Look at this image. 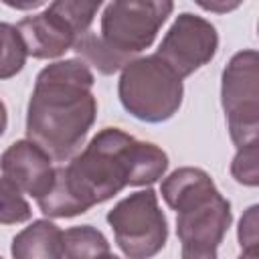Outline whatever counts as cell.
<instances>
[{"label": "cell", "mask_w": 259, "mask_h": 259, "mask_svg": "<svg viewBox=\"0 0 259 259\" xmlns=\"http://www.w3.org/2000/svg\"><path fill=\"white\" fill-rule=\"evenodd\" d=\"M16 30L20 32L26 53L34 59H57L69 51L77 38L71 26L49 10L22 18Z\"/></svg>", "instance_id": "30bf717a"}, {"label": "cell", "mask_w": 259, "mask_h": 259, "mask_svg": "<svg viewBox=\"0 0 259 259\" xmlns=\"http://www.w3.org/2000/svg\"><path fill=\"white\" fill-rule=\"evenodd\" d=\"M217 28L196 14L182 12L162 38L156 55L180 79H184L202 65H206L217 55Z\"/></svg>", "instance_id": "ba28073f"}, {"label": "cell", "mask_w": 259, "mask_h": 259, "mask_svg": "<svg viewBox=\"0 0 259 259\" xmlns=\"http://www.w3.org/2000/svg\"><path fill=\"white\" fill-rule=\"evenodd\" d=\"M16 259H59L63 257V231L51 221H34L12 239Z\"/></svg>", "instance_id": "8fae6325"}, {"label": "cell", "mask_w": 259, "mask_h": 259, "mask_svg": "<svg viewBox=\"0 0 259 259\" xmlns=\"http://www.w3.org/2000/svg\"><path fill=\"white\" fill-rule=\"evenodd\" d=\"M119 101L127 113L148 123L170 119L182 103V79L158 57L132 59L121 67Z\"/></svg>", "instance_id": "277c9868"}, {"label": "cell", "mask_w": 259, "mask_h": 259, "mask_svg": "<svg viewBox=\"0 0 259 259\" xmlns=\"http://www.w3.org/2000/svg\"><path fill=\"white\" fill-rule=\"evenodd\" d=\"M172 8V0H111L101 16L99 40L125 65L154 42Z\"/></svg>", "instance_id": "5b68a950"}, {"label": "cell", "mask_w": 259, "mask_h": 259, "mask_svg": "<svg viewBox=\"0 0 259 259\" xmlns=\"http://www.w3.org/2000/svg\"><path fill=\"white\" fill-rule=\"evenodd\" d=\"M26 57L28 53L16 26L0 22V79H10L20 73Z\"/></svg>", "instance_id": "5bb4252c"}, {"label": "cell", "mask_w": 259, "mask_h": 259, "mask_svg": "<svg viewBox=\"0 0 259 259\" xmlns=\"http://www.w3.org/2000/svg\"><path fill=\"white\" fill-rule=\"evenodd\" d=\"M223 109L229 123V136L237 148L257 142L259 136V87L257 53L253 49L233 55L223 71L221 83Z\"/></svg>", "instance_id": "52a82bcc"}, {"label": "cell", "mask_w": 259, "mask_h": 259, "mask_svg": "<svg viewBox=\"0 0 259 259\" xmlns=\"http://www.w3.org/2000/svg\"><path fill=\"white\" fill-rule=\"evenodd\" d=\"M111 249L101 231L91 225L71 227L63 231V257H109Z\"/></svg>", "instance_id": "7c38bea8"}, {"label": "cell", "mask_w": 259, "mask_h": 259, "mask_svg": "<svg viewBox=\"0 0 259 259\" xmlns=\"http://www.w3.org/2000/svg\"><path fill=\"white\" fill-rule=\"evenodd\" d=\"M6 125H8V113H6V105L0 101V136L4 134Z\"/></svg>", "instance_id": "ffe728a7"}, {"label": "cell", "mask_w": 259, "mask_h": 259, "mask_svg": "<svg viewBox=\"0 0 259 259\" xmlns=\"http://www.w3.org/2000/svg\"><path fill=\"white\" fill-rule=\"evenodd\" d=\"M166 170L168 156L162 148L117 127H103L67 166L55 168L51 188L36 202L51 219H71L109 200L125 186L156 182Z\"/></svg>", "instance_id": "6da1fadb"}, {"label": "cell", "mask_w": 259, "mask_h": 259, "mask_svg": "<svg viewBox=\"0 0 259 259\" xmlns=\"http://www.w3.org/2000/svg\"><path fill=\"white\" fill-rule=\"evenodd\" d=\"M101 4L103 0H53L47 10L59 16L77 36H81L89 30Z\"/></svg>", "instance_id": "4fadbf2b"}, {"label": "cell", "mask_w": 259, "mask_h": 259, "mask_svg": "<svg viewBox=\"0 0 259 259\" xmlns=\"http://www.w3.org/2000/svg\"><path fill=\"white\" fill-rule=\"evenodd\" d=\"M202 10L206 12H214V14H227V12H233L237 10L243 0H194Z\"/></svg>", "instance_id": "ac0fdd59"}, {"label": "cell", "mask_w": 259, "mask_h": 259, "mask_svg": "<svg viewBox=\"0 0 259 259\" xmlns=\"http://www.w3.org/2000/svg\"><path fill=\"white\" fill-rule=\"evenodd\" d=\"M257 210L259 206L253 204L241 219L239 223V245L243 255L247 257H257L259 255V245H257Z\"/></svg>", "instance_id": "e0dca14e"}, {"label": "cell", "mask_w": 259, "mask_h": 259, "mask_svg": "<svg viewBox=\"0 0 259 259\" xmlns=\"http://www.w3.org/2000/svg\"><path fill=\"white\" fill-rule=\"evenodd\" d=\"M107 223L113 229L117 247L132 259L156 255L168 239V223L152 188L119 200L107 212Z\"/></svg>", "instance_id": "8992f818"}, {"label": "cell", "mask_w": 259, "mask_h": 259, "mask_svg": "<svg viewBox=\"0 0 259 259\" xmlns=\"http://www.w3.org/2000/svg\"><path fill=\"white\" fill-rule=\"evenodd\" d=\"M231 174L239 184L245 186H257L259 182V170H257V142L237 148V156L231 164Z\"/></svg>", "instance_id": "2e32d148"}, {"label": "cell", "mask_w": 259, "mask_h": 259, "mask_svg": "<svg viewBox=\"0 0 259 259\" xmlns=\"http://www.w3.org/2000/svg\"><path fill=\"white\" fill-rule=\"evenodd\" d=\"M166 204L176 210V235L184 259H214L231 221V202L202 168L184 166L160 186Z\"/></svg>", "instance_id": "3957f363"}, {"label": "cell", "mask_w": 259, "mask_h": 259, "mask_svg": "<svg viewBox=\"0 0 259 259\" xmlns=\"http://www.w3.org/2000/svg\"><path fill=\"white\" fill-rule=\"evenodd\" d=\"M28 219L30 204L22 196V190L6 176H0V225H16Z\"/></svg>", "instance_id": "9a60e30c"}, {"label": "cell", "mask_w": 259, "mask_h": 259, "mask_svg": "<svg viewBox=\"0 0 259 259\" xmlns=\"http://www.w3.org/2000/svg\"><path fill=\"white\" fill-rule=\"evenodd\" d=\"M2 2L14 10H32V8H38L40 4H45L47 0H2Z\"/></svg>", "instance_id": "d6986e66"}, {"label": "cell", "mask_w": 259, "mask_h": 259, "mask_svg": "<svg viewBox=\"0 0 259 259\" xmlns=\"http://www.w3.org/2000/svg\"><path fill=\"white\" fill-rule=\"evenodd\" d=\"M0 170L22 192L34 198L47 194L55 180L53 158L32 140H18L10 144L0 156Z\"/></svg>", "instance_id": "9c48e42d"}, {"label": "cell", "mask_w": 259, "mask_h": 259, "mask_svg": "<svg viewBox=\"0 0 259 259\" xmlns=\"http://www.w3.org/2000/svg\"><path fill=\"white\" fill-rule=\"evenodd\" d=\"M93 73L85 61L67 59L45 67L26 109V136L53 160L73 158L95 121Z\"/></svg>", "instance_id": "7a4b0ae2"}]
</instances>
